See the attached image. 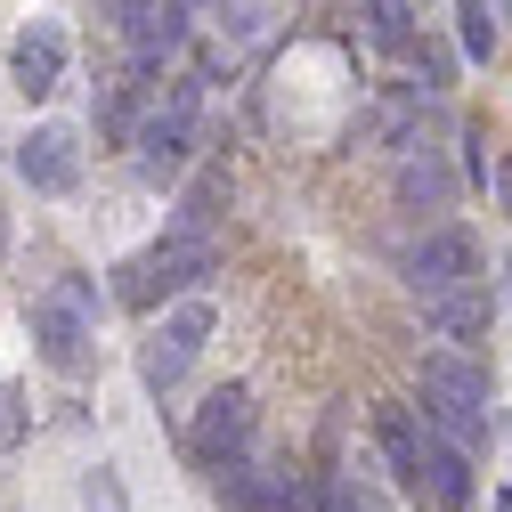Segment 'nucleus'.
Segmentation results:
<instances>
[{"mask_svg": "<svg viewBox=\"0 0 512 512\" xmlns=\"http://www.w3.org/2000/svg\"><path fill=\"white\" fill-rule=\"evenodd\" d=\"M423 423L447 431L456 447H480L488 439V366L464 350H431L423 358Z\"/></svg>", "mask_w": 512, "mask_h": 512, "instance_id": "1", "label": "nucleus"}, {"mask_svg": "<svg viewBox=\"0 0 512 512\" xmlns=\"http://www.w3.org/2000/svg\"><path fill=\"white\" fill-rule=\"evenodd\" d=\"M90 334H98V285L90 277H49L33 293V342H41V358L74 374L90 358Z\"/></svg>", "mask_w": 512, "mask_h": 512, "instance_id": "2", "label": "nucleus"}, {"mask_svg": "<svg viewBox=\"0 0 512 512\" xmlns=\"http://www.w3.org/2000/svg\"><path fill=\"white\" fill-rule=\"evenodd\" d=\"M212 261H220V252H212V236H171V244H155L147 252V261H131V269H122V301H131V309H147V301H163V293H196L204 277H212Z\"/></svg>", "mask_w": 512, "mask_h": 512, "instance_id": "3", "label": "nucleus"}, {"mask_svg": "<svg viewBox=\"0 0 512 512\" xmlns=\"http://www.w3.org/2000/svg\"><path fill=\"white\" fill-rule=\"evenodd\" d=\"M212 342V301H179L163 326H155V342L139 350V374H147V391H171V382L196 366V350Z\"/></svg>", "mask_w": 512, "mask_h": 512, "instance_id": "4", "label": "nucleus"}, {"mask_svg": "<svg viewBox=\"0 0 512 512\" xmlns=\"http://www.w3.org/2000/svg\"><path fill=\"white\" fill-rule=\"evenodd\" d=\"M131 147H139V171H147V179H179V163L196 155V90L179 82V90L139 122V139H131Z\"/></svg>", "mask_w": 512, "mask_h": 512, "instance_id": "5", "label": "nucleus"}, {"mask_svg": "<svg viewBox=\"0 0 512 512\" xmlns=\"http://www.w3.org/2000/svg\"><path fill=\"white\" fill-rule=\"evenodd\" d=\"M472 277H480V244H472L464 228H431V236L407 252L415 301H439V293H456V285H472Z\"/></svg>", "mask_w": 512, "mask_h": 512, "instance_id": "6", "label": "nucleus"}, {"mask_svg": "<svg viewBox=\"0 0 512 512\" xmlns=\"http://www.w3.org/2000/svg\"><path fill=\"white\" fill-rule=\"evenodd\" d=\"M431 512H464L472 504V447H456L447 431H431L423 439V464H415V480H407Z\"/></svg>", "mask_w": 512, "mask_h": 512, "instance_id": "7", "label": "nucleus"}, {"mask_svg": "<svg viewBox=\"0 0 512 512\" xmlns=\"http://www.w3.org/2000/svg\"><path fill=\"white\" fill-rule=\"evenodd\" d=\"M17 171H25V187H41V196H66V187L82 179V139L66 131V122H41V131H25V147H17Z\"/></svg>", "mask_w": 512, "mask_h": 512, "instance_id": "8", "label": "nucleus"}, {"mask_svg": "<svg viewBox=\"0 0 512 512\" xmlns=\"http://www.w3.org/2000/svg\"><path fill=\"white\" fill-rule=\"evenodd\" d=\"M9 82H17L25 98H49L57 82H66V33H57L49 17L25 25V33L9 41Z\"/></svg>", "mask_w": 512, "mask_h": 512, "instance_id": "9", "label": "nucleus"}, {"mask_svg": "<svg viewBox=\"0 0 512 512\" xmlns=\"http://www.w3.org/2000/svg\"><path fill=\"white\" fill-rule=\"evenodd\" d=\"M196 456L204 464H228V456H244V439H252V399L244 391H212L204 407H196Z\"/></svg>", "mask_w": 512, "mask_h": 512, "instance_id": "10", "label": "nucleus"}, {"mask_svg": "<svg viewBox=\"0 0 512 512\" xmlns=\"http://www.w3.org/2000/svg\"><path fill=\"white\" fill-rule=\"evenodd\" d=\"M399 204H407V212H447V204H456V171H447L439 147H407V163H399Z\"/></svg>", "mask_w": 512, "mask_h": 512, "instance_id": "11", "label": "nucleus"}, {"mask_svg": "<svg viewBox=\"0 0 512 512\" xmlns=\"http://www.w3.org/2000/svg\"><path fill=\"white\" fill-rule=\"evenodd\" d=\"M423 317H431L439 342H480V334H488V293H480V285H456V293L423 301Z\"/></svg>", "mask_w": 512, "mask_h": 512, "instance_id": "12", "label": "nucleus"}, {"mask_svg": "<svg viewBox=\"0 0 512 512\" xmlns=\"http://www.w3.org/2000/svg\"><path fill=\"white\" fill-rule=\"evenodd\" d=\"M423 439H431V431H415V415H407V407H382V456H391V472H399V480H415Z\"/></svg>", "mask_w": 512, "mask_h": 512, "instance_id": "13", "label": "nucleus"}, {"mask_svg": "<svg viewBox=\"0 0 512 512\" xmlns=\"http://www.w3.org/2000/svg\"><path fill=\"white\" fill-rule=\"evenodd\" d=\"M366 41L391 49V57H407L415 49V9H407V0H366Z\"/></svg>", "mask_w": 512, "mask_h": 512, "instance_id": "14", "label": "nucleus"}, {"mask_svg": "<svg viewBox=\"0 0 512 512\" xmlns=\"http://www.w3.org/2000/svg\"><path fill=\"white\" fill-rule=\"evenodd\" d=\"M415 114H423V98H415V90H391V98H382V106L358 122V139H407Z\"/></svg>", "mask_w": 512, "mask_h": 512, "instance_id": "15", "label": "nucleus"}, {"mask_svg": "<svg viewBox=\"0 0 512 512\" xmlns=\"http://www.w3.org/2000/svg\"><path fill=\"white\" fill-rule=\"evenodd\" d=\"M464 49H472V57L496 49V9H488V0H464Z\"/></svg>", "mask_w": 512, "mask_h": 512, "instance_id": "16", "label": "nucleus"}, {"mask_svg": "<svg viewBox=\"0 0 512 512\" xmlns=\"http://www.w3.org/2000/svg\"><path fill=\"white\" fill-rule=\"evenodd\" d=\"M82 512H131V504H122V480L114 472H90L82 480Z\"/></svg>", "mask_w": 512, "mask_h": 512, "instance_id": "17", "label": "nucleus"}, {"mask_svg": "<svg viewBox=\"0 0 512 512\" xmlns=\"http://www.w3.org/2000/svg\"><path fill=\"white\" fill-rule=\"evenodd\" d=\"M0 439H17V382H0Z\"/></svg>", "mask_w": 512, "mask_h": 512, "instance_id": "18", "label": "nucleus"}, {"mask_svg": "<svg viewBox=\"0 0 512 512\" xmlns=\"http://www.w3.org/2000/svg\"><path fill=\"white\" fill-rule=\"evenodd\" d=\"M488 512H512V488H496V504H488Z\"/></svg>", "mask_w": 512, "mask_h": 512, "instance_id": "19", "label": "nucleus"}, {"mask_svg": "<svg viewBox=\"0 0 512 512\" xmlns=\"http://www.w3.org/2000/svg\"><path fill=\"white\" fill-rule=\"evenodd\" d=\"M504 293H512V252H504Z\"/></svg>", "mask_w": 512, "mask_h": 512, "instance_id": "20", "label": "nucleus"}]
</instances>
